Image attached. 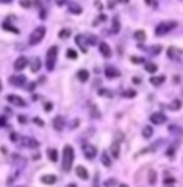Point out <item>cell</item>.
Instances as JSON below:
<instances>
[{"mask_svg":"<svg viewBox=\"0 0 183 187\" xmlns=\"http://www.w3.org/2000/svg\"><path fill=\"white\" fill-rule=\"evenodd\" d=\"M108 7H109V8H114V2H108Z\"/></svg>","mask_w":183,"mask_h":187,"instance_id":"52","label":"cell"},{"mask_svg":"<svg viewBox=\"0 0 183 187\" xmlns=\"http://www.w3.org/2000/svg\"><path fill=\"white\" fill-rule=\"evenodd\" d=\"M42 182L52 185V184L56 182V176H53V174H45V176H42Z\"/></svg>","mask_w":183,"mask_h":187,"instance_id":"18","label":"cell"},{"mask_svg":"<svg viewBox=\"0 0 183 187\" xmlns=\"http://www.w3.org/2000/svg\"><path fill=\"white\" fill-rule=\"evenodd\" d=\"M132 81H133V84H140V78H133Z\"/></svg>","mask_w":183,"mask_h":187,"instance_id":"47","label":"cell"},{"mask_svg":"<svg viewBox=\"0 0 183 187\" xmlns=\"http://www.w3.org/2000/svg\"><path fill=\"white\" fill-rule=\"evenodd\" d=\"M175 179H172V177H169V179H166V184H170V182H173Z\"/></svg>","mask_w":183,"mask_h":187,"instance_id":"49","label":"cell"},{"mask_svg":"<svg viewBox=\"0 0 183 187\" xmlns=\"http://www.w3.org/2000/svg\"><path fill=\"white\" fill-rule=\"evenodd\" d=\"M3 29H7V31H10V32H13V34H18V32H19V31L16 29V27H15V26H11L8 21H5V23H3Z\"/></svg>","mask_w":183,"mask_h":187,"instance_id":"28","label":"cell"},{"mask_svg":"<svg viewBox=\"0 0 183 187\" xmlns=\"http://www.w3.org/2000/svg\"><path fill=\"white\" fill-rule=\"evenodd\" d=\"M170 110H180V100H173L170 103Z\"/></svg>","mask_w":183,"mask_h":187,"instance_id":"35","label":"cell"},{"mask_svg":"<svg viewBox=\"0 0 183 187\" xmlns=\"http://www.w3.org/2000/svg\"><path fill=\"white\" fill-rule=\"evenodd\" d=\"M75 44L79 45V49L84 52V53H87V50H89V47H87V42H85V37L82 36V34H79V36H75Z\"/></svg>","mask_w":183,"mask_h":187,"instance_id":"10","label":"cell"},{"mask_svg":"<svg viewBox=\"0 0 183 187\" xmlns=\"http://www.w3.org/2000/svg\"><path fill=\"white\" fill-rule=\"evenodd\" d=\"M10 2H13V0H0V3H10Z\"/></svg>","mask_w":183,"mask_h":187,"instance_id":"50","label":"cell"},{"mask_svg":"<svg viewBox=\"0 0 183 187\" xmlns=\"http://www.w3.org/2000/svg\"><path fill=\"white\" fill-rule=\"evenodd\" d=\"M45 27L43 26H39V27H35V29L32 31V34H31V37H29V44L31 45H37L39 42H40L42 39H43V36H45Z\"/></svg>","mask_w":183,"mask_h":187,"instance_id":"4","label":"cell"},{"mask_svg":"<svg viewBox=\"0 0 183 187\" xmlns=\"http://www.w3.org/2000/svg\"><path fill=\"white\" fill-rule=\"evenodd\" d=\"M72 161H74V148L71 145H64V150H63V171L64 173L71 171Z\"/></svg>","mask_w":183,"mask_h":187,"instance_id":"1","label":"cell"},{"mask_svg":"<svg viewBox=\"0 0 183 187\" xmlns=\"http://www.w3.org/2000/svg\"><path fill=\"white\" fill-rule=\"evenodd\" d=\"M48 156H50V160L52 161H58V152L55 150V148H48Z\"/></svg>","mask_w":183,"mask_h":187,"instance_id":"27","label":"cell"},{"mask_svg":"<svg viewBox=\"0 0 183 187\" xmlns=\"http://www.w3.org/2000/svg\"><path fill=\"white\" fill-rule=\"evenodd\" d=\"M100 95H101V97H111L112 92H111L109 89H100Z\"/></svg>","mask_w":183,"mask_h":187,"instance_id":"32","label":"cell"},{"mask_svg":"<svg viewBox=\"0 0 183 187\" xmlns=\"http://www.w3.org/2000/svg\"><path fill=\"white\" fill-rule=\"evenodd\" d=\"M119 2H121V3H127V2H129V0H119Z\"/></svg>","mask_w":183,"mask_h":187,"instance_id":"53","label":"cell"},{"mask_svg":"<svg viewBox=\"0 0 183 187\" xmlns=\"http://www.w3.org/2000/svg\"><path fill=\"white\" fill-rule=\"evenodd\" d=\"M169 131H170V132H178V134L183 132L181 127H177V126H169Z\"/></svg>","mask_w":183,"mask_h":187,"instance_id":"37","label":"cell"},{"mask_svg":"<svg viewBox=\"0 0 183 187\" xmlns=\"http://www.w3.org/2000/svg\"><path fill=\"white\" fill-rule=\"evenodd\" d=\"M119 29H121V26H119V18H117V16H114V18H112V32H114V34H117Z\"/></svg>","mask_w":183,"mask_h":187,"instance_id":"25","label":"cell"},{"mask_svg":"<svg viewBox=\"0 0 183 187\" xmlns=\"http://www.w3.org/2000/svg\"><path fill=\"white\" fill-rule=\"evenodd\" d=\"M10 139H11V140H18V136H16V132H11V134H10Z\"/></svg>","mask_w":183,"mask_h":187,"instance_id":"45","label":"cell"},{"mask_svg":"<svg viewBox=\"0 0 183 187\" xmlns=\"http://www.w3.org/2000/svg\"><path fill=\"white\" fill-rule=\"evenodd\" d=\"M133 37L137 41H140V42H143L144 41V37H146V34H144V31H141V29H138V31H135V34H133Z\"/></svg>","mask_w":183,"mask_h":187,"instance_id":"26","label":"cell"},{"mask_svg":"<svg viewBox=\"0 0 183 187\" xmlns=\"http://www.w3.org/2000/svg\"><path fill=\"white\" fill-rule=\"evenodd\" d=\"M177 27V21H162L161 24L156 26V36H164Z\"/></svg>","mask_w":183,"mask_h":187,"instance_id":"3","label":"cell"},{"mask_svg":"<svg viewBox=\"0 0 183 187\" xmlns=\"http://www.w3.org/2000/svg\"><path fill=\"white\" fill-rule=\"evenodd\" d=\"M55 2H56L58 5H64V3H66V0H55Z\"/></svg>","mask_w":183,"mask_h":187,"instance_id":"46","label":"cell"},{"mask_svg":"<svg viewBox=\"0 0 183 187\" xmlns=\"http://www.w3.org/2000/svg\"><path fill=\"white\" fill-rule=\"evenodd\" d=\"M85 42L89 44V45H96V42H98V39H96V36L93 34H85Z\"/></svg>","mask_w":183,"mask_h":187,"instance_id":"21","label":"cell"},{"mask_svg":"<svg viewBox=\"0 0 183 187\" xmlns=\"http://www.w3.org/2000/svg\"><path fill=\"white\" fill-rule=\"evenodd\" d=\"M66 57L69 58V60H75V58H77V52L72 50V49H69V50L66 52Z\"/></svg>","mask_w":183,"mask_h":187,"instance_id":"31","label":"cell"},{"mask_svg":"<svg viewBox=\"0 0 183 187\" xmlns=\"http://www.w3.org/2000/svg\"><path fill=\"white\" fill-rule=\"evenodd\" d=\"M151 136H153V127H151V126L143 127V137H144V139H149Z\"/></svg>","mask_w":183,"mask_h":187,"instance_id":"29","label":"cell"},{"mask_svg":"<svg viewBox=\"0 0 183 187\" xmlns=\"http://www.w3.org/2000/svg\"><path fill=\"white\" fill-rule=\"evenodd\" d=\"M114 184H116V179H108V181L104 182V185H106V187H112Z\"/></svg>","mask_w":183,"mask_h":187,"instance_id":"42","label":"cell"},{"mask_svg":"<svg viewBox=\"0 0 183 187\" xmlns=\"http://www.w3.org/2000/svg\"><path fill=\"white\" fill-rule=\"evenodd\" d=\"M144 2H146L148 5H151V7H158V2H156V0H144Z\"/></svg>","mask_w":183,"mask_h":187,"instance_id":"43","label":"cell"},{"mask_svg":"<svg viewBox=\"0 0 183 187\" xmlns=\"http://www.w3.org/2000/svg\"><path fill=\"white\" fill-rule=\"evenodd\" d=\"M98 49H100V53L103 55L104 58H109V57H111V47L106 44V42H100V44H98Z\"/></svg>","mask_w":183,"mask_h":187,"instance_id":"8","label":"cell"},{"mask_svg":"<svg viewBox=\"0 0 183 187\" xmlns=\"http://www.w3.org/2000/svg\"><path fill=\"white\" fill-rule=\"evenodd\" d=\"M29 65H31V71H32V73H37L39 70H40V66H42V61H40V58L34 57Z\"/></svg>","mask_w":183,"mask_h":187,"instance_id":"14","label":"cell"},{"mask_svg":"<svg viewBox=\"0 0 183 187\" xmlns=\"http://www.w3.org/2000/svg\"><path fill=\"white\" fill-rule=\"evenodd\" d=\"M24 82H26V78L23 76V74H16V76L10 78V84H11V86H16V87L24 86Z\"/></svg>","mask_w":183,"mask_h":187,"instance_id":"7","label":"cell"},{"mask_svg":"<svg viewBox=\"0 0 183 187\" xmlns=\"http://www.w3.org/2000/svg\"><path fill=\"white\" fill-rule=\"evenodd\" d=\"M111 152H112V156L114 158H117L119 156V142L116 140V142H112V145H111Z\"/></svg>","mask_w":183,"mask_h":187,"instance_id":"24","label":"cell"},{"mask_svg":"<svg viewBox=\"0 0 183 187\" xmlns=\"http://www.w3.org/2000/svg\"><path fill=\"white\" fill-rule=\"evenodd\" d=\"M167 53H169V57L170 58H178L180 55H183V50H178V49H173V47H170V49L167 50Z\"/></svg>","mask_w":183,"mask_h":187,"instance_id":"19","label":"cell"},{"mask_svg":"<svg viewBox=\"0 0 183 187\" xmlns=\"http://www.w3.org/2000/svg\"><path fill=\"white\" fill-rule=\"evenodd\" d=\"M19 3H21V7H24V8H29L31 7V0H21Z\"/></svg>","mask_w":183,"mask_h":187,"instance_id":"39","label":"cell"},{"mask_svg":"<svg viewBox=\"0 0 183 187\" xmlns=\"http://www.w3.org/2000/svg\"><path fill=\"white\" fill-rule=\"evenodd\" d=\"M82 152H84V155L87 156V160H93V158L96 156V147L92 145V144H84Z\"/></svg>","mask_w":183,"mask_h":187,"instance_id":"5","label":"cell"},{"mask_svg":"<svg viewBox=\"0 0 183 187\" xmlns=\"http://www.w3.org/2000/svg\"><path fill=\"white\" fill-rule=\"evenodd\" d=\"M100 21H106V16L104 15H100Z\"/></svg>","mask_w":183,"mask_h":187,"instance_id":"51","label":"cell"},{"mask_svg":"<svg viewBox=\"0 0 183 187\" xmlns=\"http://www.w3.org/2000/svg\"><path fill=\"white\" fill-rule=\"evenodd\" d=\"M0 90H2V84H0Z\"/></svg>","mask_w":183,"mask_h":187,"instance_id":"56","label":"cell"},{"mask_svg":"<svg viewBox=\"0 0 183 187\" xmlns=\"http://www.w3.org/2000/svg\"><path fill=\"white\" fill-rule=\"evenodd\" d=\"M122 95H124L125 98H132V97L137 95V94H135V90H125V92L122 94Z\"/></svg>","mask_w":183,"mask_h":187,"instance_id":"34","label":"cell"},{"mask_svg":"<svg viewBox=\"0 0 183 187\" xmlns=\"http://www.w3.org/2000/svg\"><path fill=\"white\" fill-rule=\"evenodd\" d=\"M164 81H166V76H162V74H161V76H153V78L149 79V82L153 84L154 87H159Z\"/></svg>","mask_w":183,"mask_h":187,"instance_id":"16","label":"cell"},{"mask_svg":"<svg viewBox=\"0 0 183 187\" xmlns=\"http://www.w3.org/2000/svg\"><path fill=\"white\" fill-rule=\"evenodd\" d=\"M69 12L74 15H79V13H82V7L77 3H69Z\"/></svg>","mask_w":183,"mask_h":187,"instance_id":"22","label":"cell"},{"mask_svg":"<svg viewBox=\"0 0 183 187\" xmlns=\"http://www.w3.org/2000/svg\"><path fill=\"white\" fill-rule=\"evenodd\" d=\"M104 74H106V78L112 79V78H119V76H121V71H119L117 68H114V66H109V68H106Z\"/></svg>","mask_w":183,"mask_h":187,"instance_id":"12","label":"cell"},{"mask_svg":"<svg viewBox=\"0 0 183 187\" xmlns=\"http://www.w3.org/2000/svg\"><path fill=\"white\" fill-rule=\"evenodd\" d=\"M75 173H77V176H79L80 179H89V171H87L84 166H77L75 168Z\"/></svg>","mask_w":183,"mask_h":187,"instance_id":"17","label":"cell"},{"mask_svg":"<svg viewBox=\"0 0 183 187\" xmlns=\"http://www.w3.org/2000/svg\"><path fill=\"white\" fill-rule=\"evenodd\" d=\"M149 184H151V185L156 184V173H154V171L149 173Z\"/></svg>","mask_w":183,"mask_h":187,"instance_id":"36","label":"cell"},{"mask_svg":"<svg viewBox=\"0 0 183 187\" xmlns=\"http://www.w3.org/2000/svg\"><path fill=\"white\" fill-rule=\"evenodd\" d=\"M144 70L153 74V73L158 71V65H156V63H146V65H144Z\"/></svg>","mask_w":183,"mask_h":187,"instance_id":"23","label":"cell"},{"mask_svg":"<svg viewBox=\"0 0 183 187\" xmlns=\"http://www.w3.org/2000/svg\"><path fill=\"white\" fill-rule=\"evenodd\" d=\"M101 161H103L104 166H111V160H109V153H108V152H104V153H103Z\"/></svg>","mask_w":183,"mask_h":187,"instance_id":"30","label":"cell"},{"mask_svg":"<svg viewBox=\"0 0 183 187\" xmlns=\"http://www.w3.org/2000/svg\"><path fill=\"white\" fill-rule=\"evenodd\" d=\"M56 57H58V47H56V45H52L50 49H48L47 58H45V65H47V70H48V71H53Z\"/></svg>","mask_w":183,"mask_h":187,"instance_id":"2","label":"cell"},{"mask_svg":"<svg viewBox=\"0 0 183 187\" xmlns=\"http://www.w3.org/2000/svg\"><path fill=\"white\" fill-rule=\"evenodd\" d=\"M7 123H5V118H0V126H5Z\"/></svg>","mask_w":183,"mask_h":187,"instance_id":"48","label":"cell"},{"mask_svg":"<svg viewBox=\"0 0 183 187\" xmlns=\"http://www.w3.org/2000/svg\"><path fill=\"white\" fill-rule=\"evenodd\" d=\"M67 187H75V184H69V185H67Z\"/></svg>","mask_w":183,"mask_h":187,"instance_id":"55","label":"cell"},{"mask_svg":"<svg viewBox=\"0 0 183 187\" xmlns=\"http://www.w3.org/2000/svg\"><path fill=\"white\" fill-rule=\"evenodd\" d=\"M43 110H45V111H52V110H53V103H52V102H47V103H43Z\"/></svg>","mask_w":183,"mask_h":187,"instance_id":"38","label":"cell"},{"mask_svg":"<svg viewBox=\"0 0 183 187\" xmlns=\"http://www.w3.org/2000/svg\"><path fill=\"white\" fill-rule=\"evenodd\" d=\"M7 100L10 102V103H13V105H18V107H24L26 105V102L21 98V97H18V95H7Z\"/></svg>","mask_w":183,"mask_h":187,"instance_id":"9","label":"cell"},{"mask_svg":"<svg viewBox=\"0 0 183 187\" xmlns=\"http://www.w3.org/2000/svg\"><path fill=\"white\" fill-rule=\"evenodd\" d=\"M53 127H55L56 131H63V127H64V119H63V116H56V118L53 119Z\"/></svg>","mask_w":183,"mask_h":187,"instance_id":"15","label":"cell"},{"mask_svg":"<svg viewBox=\"0 0 183 187\" xmlns=\"http://www.w3.org/2000/svg\"><path fill=\"white\" fill-rule=\"evenodd\" d=\"M95 187H98V185H96V184H95Z\"/></svg>","mask_w":183,"mask_h":187,"instance_id":"57","label":"cell"},{"mask_svg":"<svg viewBox=\"0 0 183 187\" xmlns=\"http://www.w3.org/2000/svg\"><path fill=\"white\" fill-rule=\"evenodd\" d=\"M130 61H132V63H137V65H140V63H143V58H138V57H132V58H130Z\"/></svg>","mask_w":183,"mask_h":187,"instance_id":"40","label":"cell"},{"mask_svg":"<svg viewBox=\"0 0 183 187\" xmlns=\"http://www.w3.org/2000/svg\"><path fill=\"white\" fill-rule=\"evenodd\" d=\"M61 37V39H66V37H69L71 36V31L69 29H63V31H60V34H58Z\"/></svg>","mask_w":183,"mask_h":187,"instance_id":"33","label":"cell"},{"mask_svg":"<svg viewBox=\"0 0 183 187\" xmlns=\"http://www.w3.org/2000/svg\"><path fill=\"white\" fill-rule=\"evenodd\" d=\"M18 119H19V123H21V124H26V123H27V118H26L24 115H19Z\"/></svg>","mask_w":183,"mask_h":187,"instance_id":"41","label":"cell"},{"mask_svg":"<svg viewBox=\"0 0 183 187\" xmlns=\"http://www.w3.org/2000/svg\"><path fill=\"white\" fill-rule=\"evenodd\" d=\"M34 123H35L37 126H43V121H42L40 118H34Z\"/></svg>","mask_w":183,"mask_h":187,"instance_id":"44","label":"cell"},{"mask_svg":"<svg viewBox=\"0 0 183 187\" xmlns=\"http://www.w3.org/2000/svg\"><path fill=\"white\" fill-rule=\"evenodd\" d=\"M89 76H90V73L87 70H79V73H77V78H79V81H82V82L89 81Z\"/></svg>","mask_w":183,"mask_h":187,"instance_id":"20","label":"cell"},{"mask_svg":"<svg viewBox=\"0 0 183 187\" xmlns=\"http://www.w3.org/2000/svg\"><path fill=\"white\" fill-rule=\"evenodd\" d=\"M121 187H129L127 184H121Z\"/></svg>","mask_w":183,"mask_h":187,"instance_id":"54","label":"cell"},{"mask_svg":"<svg viewBox=\"0 0 183 187\" xmlns=\"http://www.w3.org/2000/svg\"><path fill=\"white\" fill-rule=\"evenodd\" d=\"M149 121H151L153 124H164L167 121V118H166V115H164V113H161V111H156V113H153L149 116Z\"/></svg>","mask_w":183,"mask_h":187,"instance_id":"6","label":"cell"},{"mask_svg":"<svg viewBox=\"0 0 183 187\" xmlns=\"http://www.w3.org/2000/svg\"><path fill=\"white\" fill-rule=\"evenodd\" d=\"M21 144L24 147H29V148H37L39 147V142L35 139H31V137H23L21 139Z\"/></svg>","mask_w":183,"mask_h":187,"instance_id":"11","label":"cell"},{"mask_svg":"<svg viewBox=\"0 0 183 187\" xmlns=\"http://www.w3.org/2000/svg\"><path fill=\"white\" fill-rule=\"evenodd\" d=\"M26 65H27V58H26V57H19V58H16V61H15V70H16V71H21V70L26 68Z\"/></svg>","mask_w":183,"mask_h":187,"instance_id":"13","label":"cell"}]
</instances>
